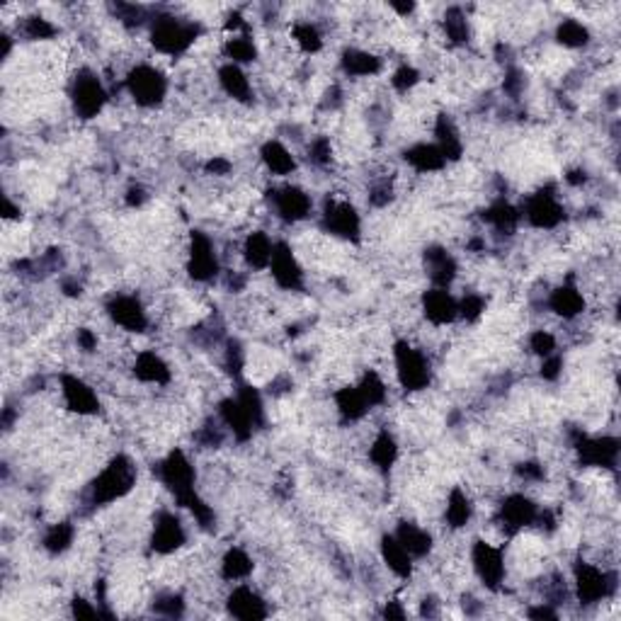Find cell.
<instances>
[{
    "instance_id": "24",
    "label": "cell",
    "mask_w": 621,
    "mask_h": 621,
    "mask_svg": "<svg viewBox=\"0 0 621 621\" xmlns=\"http://www.w3.org/2000/svg\"><path fill=\"white\" fill-rule=\"evenodd\" d=\"M406 163L413 168L415 173H440L447 168V158L442 155V151L437 148V144H427V141H420V144H413L410 148H406Z\"/></svg>"
},
{
    "instance_id": "41",
    "label": "cell",
    "mask_w": 621,
    "mask_h": 621,
    "mask_svg": "<svg viewBox=\"0 0 621 621\" xmlns=\"http://www.w3.org/2000/svg\"><path fill=\"white\" fill-rule=\"evenodd\" d=\"M292 39L303 54H319L323 49V35L313 22H296L292 27Z\"/></svg>"
},
{
    "instance_id": "40",
    "label": "cell",
    "mask_w": 621,
    "mask_h": 621,
    "mask_svg": "<svg viewBox=\"0 0 621 621\" xmlns=\"http://www.w3.org/2000/svg\"><path fill=\"white\" fill-rule=\"evenodd\" d=\"M444 35L451 44L464 46L471 39V29H468V18L464 15L461 8H449L444 15Z\"/></svg>"
},
{
    "instance_id": "29",
    "label": "cell",
    "mask_w": 621,
    "mask_h": 621,
    "mask_svg": "<svg viewBox=\"0 0 621 621\" xmlns=\"http://www.w3.org/2000/svg\"><path fill=\"white\" fill-rule=\"evenodd\" d=\"M435 144L442 151V155L447 158V163H454L464 155V141H461L457 124L449 114H440L437 121H435Z\"/></svg>"
},
{
    "instance_id": "54",
    "label": "cell",
    "mask_w": 621,
    "mask_h": 621,
    "mask_svg": "<svg viewBox=\"0 0 621 621\" xmlns=\"http://www.w3.org/2000/svg\"><path fill=\"white\" fill-rule=\"evenodd\" d=\"M70 614L78 619H93V617H103L100 607H93V602H87L86 597H73L70 602Z\"/></svg>"
},
{
    "instance_id": "3",
    "label": "cell",
    "mask_w": 621,
    "mask_h": 621,
    "mask_svg": "<svg viewBox=\"0 0 621 621\" xmlns=\"http://www.w3.org/2000/svg\"><path fill=\"white\" fill-rule=\"evenodd\" d=\"M202 27L197 22L173 18V15H161L151 22V44L155 52L165 56H180L197 42Z\"/></svg>"
},
{
    "instance_id": "1",
    "label": "cell",
    "mask_w": 621,
    "mask_h": 621,
    "mask_svg": "<svg viewBox=\"0 0 621 621\" xmlns=\"http://www.w3.org/2000/svg\"><path fill=\"white\" fill-rule=\"evenodd\" d=\"M134 485H137V466L129 457L117 454L93 478V484L87 485V502L93 508H103V505H110V502L121 501L124 495H129Z\"/></svg>"
},
{
    "instance_id": "55",
    "label": "cell",
    "mask_w": 621,
    "mask_h": 621,
    "mask_svg": "<svg viewBox=\"0 0 621 621\" xmlns=\"http://www.w3.org/2000/svg\"><path fill=\"white\" fill-rule=\"evenodd\" d=\"M518 474L519 478L536 484V481H543V466L534 464V461H526V464L518 466Z\"/></svg>"
},
{
    "instance_id": "28",
    "label": "cell",
    "mask_w": 621,
    "mask_h": 621,
    "mask_svg": "<svg viewBox=\"0 0 621 621\" xmlns=\"http://www.w3.org/2000/svg\"><path fill=\"white\" fill-rule=\"evenodd\" d=\"M219 86L224 90L226 95L236 100V103H251L253 100V86L251 78L245 76V70L238 63H224L219 69Z\"/></svg>"
},
{
    "instance_id": "5",
    "label": "cell",
    "mask_w": 621,
    "mask_h": 621,
    "mask_svg": "<svg viewBox=\"0 0 621 621\" xmlns=\"http://www.w3.org/2000/svg\"><path fill=\"white\" fill-rule=\"evenodd\" d=\"M124 87L138 107H158L168 95V78L151 63H137L124 78Z\"/></svg>"
},
{
    "instance_id": "17",
    "label": "cell",
    "mask_w": 621,
    "mask_h": 621,
    "mask_svg": "<svg viewBox=\"0 0 621 621\" xmlns=\"http://www.w3.org/2000/svg\"><path fill=\"white\" fill-rule=\"evenodd\" d=\"M61 396H63V406L80 418L100 413V396L95 393V388L76 374L61 377Z\"/></svg>"
},
{
    "instance_id": "34",
    "label": "cell",
    "mask_w": 621,
    "mask_h": 621,
    "mask_svg": "<svg viewBox=\"0 0 621 621\" xmlns=\"http://www.w3.org/2000/svg\"><path fill=\"white\" fill-rule=\"evenodd\" d=\"M253 570H255V563L241 546H231L221 559V578L226 583H243L251 578Z\"/></svg>"
},
{
    "instance_id": "36",
    "label": "cell",
    "mask_w": 621,
    "mask_h": 621,
    "mask_svg": "<svg viewBox=\"0 0 621 621\" xmlns=\"http://www.w3.org/2000/svg\"><path fill=\"white\" fill-rule=\"evenodd\" d=\"M474 518V502L466 495V491L454 488L449 493L447 508H444V519H447L449 529H464Z\"/></svg>"
},
{
    "instance_id": "14",
    "label": "cell",
    "mask_w": 621,
    "mask_h": 621,
    "mask_svg": "<svg viewBox=\"0 0 621 621\" xmlns=\"http://www.w3.org/2000/svg\"><path fill=\"white\" fill-rule=\"evenodd\" d=\"M539 505H536L529 495L525 493H512L502 501L501 509H498V525L505 529V534H518L526 526H534L536 518H539Z\"/></svg>"
},
{
    "instance_id": "19",
    "label": "cell",
    "mask_w": 621,
    "mask_h": 621,
    "mask_svg": "<svg viewBox=\"0 0 621 621\" xmlns=\"http://www.w3.org/2000/svg\"><path fill=\"white\" fill-rule=\"evenodd\" d=\"M423 316L430 320L432 326H449L459 319V299L449 289L432 286L423 294Z\"/></svg>"
},
{
    "instance_id": "20",
    "label": "cell",
    "mask_w": 621,
    "mask_h": 621,
    "mask_svg": "<svg viewBox=\"0 0 621 621\" xmlns=\"http://www.w3.org/2000/svg\"><path fill=\"white\" fill-rule=\"evenodd\" d=\"M425 262V275L430 277L432 286H442V289H449L451 282L457 279L459 275V265L454 255L442 248V245H432L427 248L423 255Z\"/></svg>"
},
{
    "instance_id": "21",
    "label": "cell",
    "mask_w": 621,
    "mask_h": 621,
    "mask_svg": "<svg viewBox=\"0 0 621 621\" xmlns=\"http://www.w3.org/2000/svg\"><path fill=\"white\" fill-rule=\"evenodd\" d=\"M219 420L224 423V427H228L233 440L238 442L253 440V432L258 430L255 423H253L251 413L245 410V406L238 401V396H228L219 403Z\"/></svg>"
},
{
    "instance_id": "13",
    "label": "cell",
    "mask_w": 621,
    "mask_h": 621,
    "mask_svg": "<svg viewBox=\"0 0 621 621\" xmlns=\"http://www.w3.org/2000/svg\"><path fill=\"white\" fill-rule=\"evenodd\" d=\"M269 275L275 279V285L285 292H302L306 285V275L299 258L294 255L292 245L285 241L275 243L272 262H269Z\"/></svg>"
},
{
    "instance_id": "9",
    "label": "cell",
    "mask_w": 621,
    "mask_h": 621,
    "mask_svg": "<svg viewBox=\"0 0 621 621\" xmlns=\"http://www.w3.org/2000/svg\"><path fill=\"white\" fill-rule=\"evenodd\" d=\"M320 228L335 238L354 243L362 236V216L345 199H328L320 211Z\"/></svg>"
},
{
    "instance_id": "48",
    "label": "cell",
    "mask_w": 621,
    "mask_h": 621,
    "mask_svg": "<svg viewBox=\"0 0 621 621\" xmlns=\"http://www.w3.org/2000/svg\"><path fill=\"white\" fill-rule=\"evenodd\" d=\"M114 15L120 22H124L127 27H138L141 22H146V10L141 5H129V3H117L114 5Z\"/></svg>"
},
{
    "instance_id": "18",
    "label": "cell",
    "mask_w": 621,
    "mask_h": 621,
    "mask_svg": "<svg viewBox=\"0 0 621 621\" xmlns=\"http://www.w3.org/2000/svg\"><path fill=\"white\" fill-rule=\"evenodd\" d=\"M226 612L231 614V617H236V619L255 621L265 619L269 614V609L265 597L260 595L255 587L238 583V585L228 592V597H226Z\"/></svg>"
},
{
    "instance_id": "33",
    "label": "cell",
    "mask_w": 621,
    "mask_h": 621,
    "mask_svg": "<svg viewBox=\"0 0 621 621\" xmlns=\"http://www.w3.org/2000/svg\"><path fill=\"white\" fill-rule=\"evenodd\" d=\"M340 69L345 76L352 78H371L381 70V59L377 54L364 52V49H345L340 59Z\"/></svg>"
},
{
    "instance_id": "50",
    "label": "cell",
    "mask_w": 621,
    "mask_h": 621,
    "mask_svg": "<svg viewBox=\"0 0 621 621\" xmlns=\"http://www.w3.org/2000/svg\"><path fill=\"white\" fill-rule=\"evenodd\" d=\"M224 364H226V369L231 371L233 377H238V374L243 371V364H245V354H243V347L238 345L236 340H231V343H228V347H226Z\"/></svg>"
},
{
    "instance_id": "12",
    "label": "cell",
    "mask_w": 621,
    "mask_h": 621,
    "mask_svg": "<svg viewBox=\"0 0 621 621\" xmlns=\"http://www.w3.org/2000/svg\"><path fill=\"white\" fill-rule=\"evenodd\" d=\"M573 449H575V454H578L583 466L617 468V464H619V440L609 437V435H602V437L578 435L573 440Z\"/></svg>"
},
{
    "instance_id": "37",
    "label": "cell",
    "mask_w": 621,
    "mask_h": 621,
    "mask_svg": "<svg viewBox=\"0 0 621 621\" xmlns=\"http://www.w3.org/2000/svg\"><path fill=\"white\" fill-rule=\"evenodd\" d=\"M73 542H76V526L70 522H56L44 532L42 546L54 556H59V553L69 551Z\"/></svg>"
},
{
    "instance_id": "10",
    "label": "cell",
    "mask_w": 621,
    "mask_h": 621,
    "mask_svg": "<svg viewBox=\"0 0 621 621\" xmlns=\"http://www.w3.org/2000/svg\"><path fill=\"white\" fill-rule=\"evenodd\" d=\"M219 272H221V260L214 241L204 231H192L187 245V275L199 285H207L214 282Z\"/></svg>"
},
{
    "instance_id": "4",
    "label": "cell",
    "mask_w": 621,
    "mask_h": 621,
    "mask_svg": "<svg viewBox=\"0 0 621 621\" xmlns=\"http://www.w3.org/2000/svg\"><path fill=\"white\" fill-rule=\"evenodd\" d=\"M70 104H73V112L80 117V120H95L97 114L103 112L104 104H107V87L100 80L95 70L80 69L70 80Z\"/></svg>"
},
{
    "instance_id": "60",
    "label": "cell",
    "mask_w": 621,
    "mask_h": 621,
    "mask_svg": "<svg viewBox=\"0 0 621 621\" xmlns=\"http://www.w3.org/2000/svg\"><path fill=\"white\" fill-rule=\"evenodd\" d=\"M144 199H146V192L141 190V187H131V190L127 192V204H129V207H141Z\"/></svg>"
},
{
    "instance_id": "42",
    "label": "cell",
    "mask_w": 621,
    "mask_h": 621,
    "mask_svg": "<svg viewBox=\"0 0 621 621\" xmlns=\"http://www.w3.org/2000/svg\"><path fill=\"white\" fill-rule=\"evenodd\" d=\"M357 388L362 391V396L367 398V403H369L371 408H379L386 403L388 388L377 371H364L362 379L357 381Z\"/></svg>"
},
{
    "instance_id": "16",
    "label": "cell",
    "mask_w": 621,
    "mask_h": 621,
    "mask_svg": "<svg viewBox=\"0 0 621 621\" xmlns=\"http://www.w3.org/2000/svg\"><path fill=\"white\" fill-rule=\"evenodd\" d=\"M107 316L114 326L127 333H144L148 328V310L138 296L131 294H114L107 302Z\"/></svg>"
},
{
    "instance_id": "27",
    "label": "cell",
    "mask_w": 621,
    "mask_h": 621,
    "mask_svg": "<svg viewBox=\"0 0 621 621\" xmlns=\"http://www.w3.org/2000/svg\"><path fill=\"white\" fill-rule=\"evenodd\" d=\"M272 253H275V241L265 231H253L245 236L243 260L251 269H258V272L268 269L269 262H272Z\"/></svg>"
},
{
    "instance_id": "2",
    "label": "cell",
    "mask_w": 621,
    "mask_h": 621,
    "mask_svg": "<svg viewBox=\"0 0 621 621\" xmlns=\"http://www.w3.org/2000/svg\"><path fill=\"white\" fill-rule=\"evenodd\" d=\"M617 573L607 568H600L595 563L578 561L573 566V590L580 604H602L617 595Z\"/></svg>"
},
{
    "instance_id": "44",
    "label": "cell",
    "mask_w": 621,
    "mask_h": 621,
    "mask_svg": "<svg viewBox=\"0 0 621 621\" xmlns=\"http://www.w3.org/2000/svg\"><path fill=\"white\" fill-rule=\"evenodd\" d=\"M153 612L161 614V617H168V619H178L185 614V600L182 595H175V592H165V595L155 597Z\"/></svg>"
},
{
    "instance_id": "46",
    "label": "cell",
    "mask_w": 621,
    "mask_h": 621,
    "mask_svg": "<svg viewBox=\"0 0 621 621\" xmlns=\"http://www.w3.org/2000/svg\"><path fill=\"white\" fill-rule=\"evenodd\" d=\"M485 299L481 294H466L464 299H459V316L464 320H478L484 316Z\"/></svg>"
},
{
    "instance_id": "23",
    "label": "cell",
    "mask_w": 621,
    "mask_h": 621,
    "mask_svg": "<svg viewBox=\"0 0 621 621\" xmlns=\"http://www.w3.org/2000/svg\"><path fill=\"white\" fill-rule=\"evenodd\" d=\"M379 553H381V561L386 563V568L396 575V578L401 580H408L410 575H413V566H415V559L410 556V553L406 551V546L398 542L393 534H384L381 536V543H379Z\"/></svg>"
},
{
    "instance_id": "45",
    "label": "cell",
    "mask_w": 621,
    "mask_h": 621,
    "mask_svg": "<svg viewBox=\"0 0 621 621\" xmlns=\"http://www.w3.org/2000/svg\"><path fill=\"white\" fill-rule=\"evenodd\" d=\"M309 161L313 165H320L326 168L333 161V144H330L328 137H316L309 144Z\"/></svg>"
},
{
    "instance_id": "26",
    "label": "cell",
    "mask_w": 621,
    "mask_h": 621,
    "mask_svg": "<svg viewBox=\"0 0 621 621\" xmlns=\"http://www.w3.org/2000/svg\"><path fill=\"white\" fill-rule=\"evenodd\" d=\"M260 161L268 168V173L277 175V178H289L292 173H296V158H294V153L282 141H275V138H269V141L262 144Z\"/></svg>"
},
{
    "instance_id": "15",
    "label": "cell",
    "mask_w": 621,
    "mask_h": 621,
    "mask_svg": "<svg viewBox=\"0 0 621 621\" xmlns=\"http://www.w3.org/2000/svg\"><path fill=\"white\" fill-rule=\"evenodd\" d=\"M185 543H187V529L182 519L170 509H161L155 515L153 532H151V549L161 556H170L180 551Z\"/></svg>"
},
{
    "instance_id": "30",
    "label": "cell",
    "mask_w": 621,
    "mask_h": 621,
    "mask_svg": "<svg viewBox=\"0 0 621 621\" xmlns=\"http://www.w3.org/2000/svg\"><path fill=\"white\" fill-rule=\"evenodd\" d=\"M484 221L495 233L512 236V233L518 231L519 221H522V211L515 204H509L508 199H498V202H493L491 207L484 211Z\"/></svg>"
},
{
    "instance_id": "47",
    "label": "cell",
    "mask_w": 621,
    "mask_h": 621,
    "mask_svg": "<svg viewBox=\"0 0 621 621\" xmlns=\"http://www.w3.org/2000/svg\"><path fill=\"white\" fill-rule=\"evenodd\" d=\"M418 83H420V70L408 66V63H403V66L396 69V73L391 76V86H393V90H398V93H408V90H413Z\"/></svg>"
},
{
    "instance_id": "25",
    "label": "cell",
    "mask_w": 621,
    "mask_h": 621,
    "mask_svg": "<svg viewBox=\"0 0 621 621\" xmlns=\"http://www.w3.org/2000/svg\"><path fill=\"white\" fill-rule=\"evenodd\" d=\"M134 377L144 384H151V386H165L170 384V367L165 362L163 357L153 350H144V352L137 354V362H134Z\"/></svg>"
},
{
    "instance_id": "49",
    "label": "cell",
    "mask_w": 621,
    "mask_h": 621,
    "mask_svg": "<svg viewBox=\"0 0 621 621\" xmlns=\"http://www.w3.org/2000/svg\"><path fill=\"white\" fill-rule=\"evenodd\" d=\"M529 350L536 354V357H549V354L556 352V337L549 333V330H534L529 335Z\"/></svg>"
},
{
    "instance_id": "32",
    "label": "cell",
    "mask_w": 621,
    "mask_h": 621,
    "mask_svg": "<svg viewBox=\"0 0 621 621\" xmlns=\"http://www.w3.org/2000/svg\"><path fill=\"white\" fill-rule=\"evenodd\" d=\"M398 542L406 546V551L413 556L415 561L418 559H425L427 553L432 551V534L427 529H423L420 525H413V522H401L393 532Z\"/></svg>"
},
{
    "instance_id": "31",
    "label": "cell",
    "mask_w": 621,
    "mask_h": 621,
    "mask_svg": "<svg viewBox=\"0 0 621 621\" xmlns=\"http://www.w3.org/2000/svg\"><path fill=\"white\" fill-rule=\"evenodd\" d=\"M335 408L340 418L347 420V423L362 420L371 410V406L367 403V398L362 396V391L357 388V384L354 386H343L340 391H335Z\"/></svg>"
},
{
    "instance_id": "7",
    "label": "cell",
    "mask_w": 621,
    "mask_h": 621,
    "mask_svg": "<svg viewBox=\"0 0 621 621\" xmlns=\"http://www.w3.org/2000/svg\"><path fill=\"white\" fill-rule=\"evenodd\" d=\"M522 219H526V224L532 228H539V231L559 228L563 224V219H566V209H563V202L556 187L549 185V187H542L534 195H529L525 202V209H522Z\"/></svg>"
},
{
    "instance_id": "57",
    "label": "cell",
    "mask_w": 621,
    "mask_h": 621,
    "mask_svg": "<svg viewBox=\"0 0 621 621\" xmlns=\"http://www.w3.org/2000/svg\"><path fill=\"white\" fill-rule=\"evenodd\" d=\"M526 617H529V619H559V612H556L549 602H539L536 607H532V609L526 612Z\"/></svg>"
},
{
    "instance_id": "39",
    "label": "cell",
    "mask_w": 621,
    "mask_h": 621,
    "mask_svg": "<svg viewBox=\"0 0 621 621\" xmlns=\"http://www.w3.org/2000/svg\"><path fill=\"white\" fill-rule=\"evenodd\" d=\"M556 42L568 49H580L590 42V29L580 20H563L556 27Z\"/></svg>"
},
{
    "instance_id": "35",
    "label": "cell",
    "mask_w": 621,
    "mask_h": 621,
    "mask_svg": "<svg viewBox=\"0 0 621 621\" xmlns=\"http://www.w3.org/2000/svg\"><path fill=\"white\" fill-rule=\"evenodd\" d=\"M369 459L371 464L377 466L379 471H391L393 466H396L398 461V442L396 437L391 435L388 430H381L377 437H374V442H371L369 447Z\"/></svg>"
},
{
    "instance_id": "11",
    "label": "cell",
    "mask_w": 621,
    "mask_h": 621,
    "mask_svg": "<svg viewBox=\"0 0 621 621\" xmlns=\"http://www.w3.org/2000/svg\"><path fill=\"white\" fill-rule=\"evenodd\" d=\"M269 204L275 209L277 219L285 224H299L306 221L313 211V199L299 185H282L269 192Z\"/></svg>"
},
{
    "instance_id": "53",
    "label": "cell",
    "mask_w": 621,
    "mask_h": 621,
    "mask_svg": "<svg viewBox=\"0 0 621 621\" xmlns=\"http://www.w3.org/2000/svg\"><path fill=\"white\" fill-rule=\"evenodd\" d=\"M391 199H393V187H391V182L384 180V182H377V185H371L369 202L374 204V207H386Z\"/></svg>"
},
{
    "instance_id": "8",
    "label": "cell",
    "mask_w": 621,
    "mask_h": 621,
    "mask_svg": "<svg viewBox=\"0 0 621 621\" xmlns=\"http://www.w3.org/2000/svg\"><path fill=\"white\" fill-rule=\"evenodd\" d=\"M471 566H474L476 578L481 580V585L491 592H501L508 578V566H505V556L502 549H498L495 543L478 539L471 546Z\"/></svg>"
},
{
    "instance_id": "56",
    "label": "cell",
    "mask_w": 621,
    "mask_h": 621,
    "mask_svg": "<svg viewBox=\"0 0 621 621\" xmlns=\"http://www.w3.org/2000/svg\"><path fill=\"white\" fill-rule=\"evenodd\" d=\"M76 343L83 352H93V350H97V335L90 328H78Z\"/></svg>"
},
{
    "instance_id": "6",
    "label": "cell",
    "mask_w": 621,
    "mask_h": 621,
    "mask_svg": "<svg viewBox=\"0 0 621 621\" xmlns=\"http://www.w3.org/2000/svg\"><path fill=\"white\" fill-rule=\"evenodd\" d=\"M393 364L398 384L406 391H423L432 384V364L427 354L406 340H398L393 345Z\"/></svg>"
},
{
    "instance_id": "22",
    "label": "cell",
    "mask_w": 621,
    "mask_h": 621,
    "mask_svg": "<svg viewBox=\"0 0 621 621\" xmlns=\"http://www.w3.org/2000/svg\"><path fill=\"white\" fill-rule=\"evenodd\" d=\"M549 309L561 316L563 320L578 319L580 313L585 310V296L580 292V286L575 282H563L561 286H556L551 294H549Z\"/></svg>"
},
{
    "instance_id": "52",
    "label": "cell",
    "mask_w": 621,
    "mask_h": 621,
    "mask_svg": "<svg viewBox=\"0 0 621 621\" xmlns=\"http://www.w3.org/2000/svg\"><path fill=\"white\" fill-rule=\"evenodd\" d=\"M197 442L202 444V447H209V449H216L221 442H224V430L221 427H216V425H204L202 430L197 432Z\"/></svg>"
},
{
    "instance_id": "58",
    "label": "cell",
    "mask_w": 621,
    "mask_h": 621,
    "mask_svg": "<svg viewBox=\"0 0 621 621\" xmlns=\"http://www.w3.org/2000/svg\"><path fill=\"white\" fill-rule=\"evenodd\" d=\"M381 617H384V619H406L408 612L401 607V602L393 600V602L384 604V612H381Z\"/></svg>"
},
{
    "instance_id": "51",
    "label": "cell",
    "mask_w": 621,
    "mask_h": 621,
    "mask_svg": "<svg viewBox=\"0 0 621 621\" xmlns=\"http://www.w3.org/2000/svg\"><path fill=\"white\" fill-rule=\"evenodd\" d=\"M563 374V357L559 352L549 354L542 360V379L556 381Z\"/></svg>"
},
{
    "instance_id": "38",
    "label": "cell",
    "mask_w": 621,
    "mask_h": 621,
    "mask_svg": "<svg viewBox=\"0 0 621 621\" xmlns=\"http://www.w3.org/2000/svg\"><path fill=\"white\" fill-rule=\"evenodd\" d=\"M224 52L226 56H228V61H231V63H238V66L253 63V61L258 59V46H255V42H253V37L248 35V32L228 37L224 44Z\"/></svg>"
},
{
    "instance_id": "59",
    "label": "cell",
    "mask_w": 621,
    "mask_h": 621,
    "mask_svg": "<svg viewBox=\"0 0 621 621\" xmlns=\"http://www.w3.org/2000/svg\"><path fill=\"white\" fill-rule=\"evenodd\" d=\"M207 170L211 175H228V170H231V163H228L226 158H219V155H216V158H211V161L207 163Z\"/></svg>"
},
{
    "instance_id": "43",
    "label": "cell",
    "mask_w": 621,
    "mask_h": 621,
    "mask_svg": "<svg viewBox=\"0 0 621 621\" xmlns=\"http://www.w3.org/2000/svg\"><path fill=\"white\" fill-rule=\"evenodd\" d=\"M20 32L27 37V39H32V42H44V39H52V37H56V27L49 22L46 18H25L22 20V25H20Z\"/></svg>"
}]
</instances>
